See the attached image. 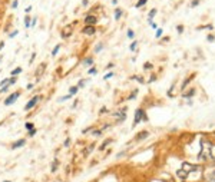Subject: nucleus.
I'll return each mask as SVG.
<instances>
[{"instance_id": "50", "label": "nucleus", "mask_w": 215, "mask_h": 182, "mask_svg": "<svg viewBox=\"0 0 215 182\" xmlns=\"http://www.w3.org/2000/svg\"><path fill=\"white\" fill-rule=\"evenodd\" d=\"M4 182H12V181H4Z\"/></svg>"}, {"instance_id": "26", "label": "nucleus", "mask_w": 215, "mask_h": 182, "mask_svg": "<svg viewBox=\"0 0 215 182\" xmlns=\"http://www.w3.org/2000/svg\"><path fill=\"white\" fill-rule=\"evenodd\" d=\"M26 129H27V130H32V129H34V125L32 123V122H27V123H26Z\"/></svg>"}, {"instance_id": "46", "label": "nucleus", "mask_w": 215, "mask_h": 182, "mask_svg": "<svg viewBox=\"0 0 215 182\" xmlns=\"http://www.w3.org/2000/svg\"><path fill=\"white\" fill-rule=\"evenodd\" d=\"M106 111H108V109H106V108H105V106H103V108L101 109V112H99V113H103V112H106Z\"/></svg>"}, {"instance_id": "18", "label": "nucleus", "mask_w": 215, "mask_h": 182, "mask_svg": "<svg viewBox=\"0 0 215 182\" xmlns=\"http://www.w3.org/2000/svg\"><path fill=\"white\" fill-rule=\"evenodd\" d=\"M59 49H60V45H56V46L53 47V50H52V56H56V55H58Z\"/></svg>"}, {"instance_id": "36", "label": "nucleus", "mask_w": 215, "mask_h": 182, "mask_svg": "<svg viewBox=\"0 0 215 182\" xmlns=\"http://www.w3.org/2000/svg\"><path fill=\"white\" fill-rule=\"evenodd\" d=\"M36 22H37V17H33L32 19V22H30V26H33L34 27V26H36Z\"/></svg>"}, {"instance_id": "28", "label": "nucleus", "mask_w": 215, "mask_h": 182, "mask_svg": "<svg viewBox=\"0 0 215 182\" xmlns=\"http://www.w3.org/2000/svg\"><path fill=\"white\" fill-rule=\"evenodd\" d=\"M136 95H138V89H136V90H133V93H132V95H131V96H129V100H132V99H135L136 98Z\"/></svg>"}, {"instance_id": "8", "label": "nucleus", "mask_w": 215, "mask_h": 182, "mask_svg": "<svg viewBox=\"0 0 215 182\" xmlns=\"http://www.w3.org/2000/svg\"><path fill=\"white\" fill-rule=\"evenodd\" d=\"M148 136H149V132H148V130H142V132H139L138 135H136L135 141H136V142H141V141H144V139H146Z\"/></svg>"}, {"instance_id": "40", "label": "nucleus", "mask_w": 215, "mask_h": 182, "mask_svg": "<svg viewBox=\"0 0 215 182\" xmlns=\"http://www.w3.org/2000/svg\"><path fill=\"white\" fill-rule=\"evenodd\" d=\"M112 76H113V73H112V72H109L108 75H105V76H103V79H109V77H112Z\"/></svg>"}, {"instance_id": "17", "label": "nucleus", "mask_w": 215, "mask_h": 182, "mask_svg": "<svg viewBox=\"0 0 215 182\" xmlns=\"http://www.w3.org/2000/svg\"><path fill=\"white\" fill-rule=\"evenodd\" d=\"M155 14H156V9H152L149 12V17H148V19H149V22H152V19L155 17Z\"/></svg>"}, {"instance_id": "2", "label": "nucleus", "mask_w": 215, "mask_h": 182, "mask_svg": "<svg viewBox=\"0 0 215 182\" xmlns=\"http://www.w3.org/2000/svg\"><path fill=\"white\" fill-rule=\"evenodd\" d=\"M142 119L146 120L148 118H146V113H145L144 109L139 108V109H136V112H135V118H133V125H132V126H136V125H138Z\"/></svg>"}, {"instance_id": "1", "label": "nucleus", "mask_w": 215, "mask_h": 182, "mask_svg": "<svg viewBox=\"0 0 215 182\" xmlns=\"http://www.w3.org/2000/svg\"><path fill=\"white\" fill-rule=\"evenodd\" d=\"M197 169H199L198 166H195V165H192V164H188V162H184L182 164V166L178 169V176L184 181V179H187L188 178V175H189L191 172H194V171H197Z\"/></svg>"}, {"instance_id": "31", "label": "nucleus", "mask_w": 215, "mask_h": 182, "mask_svg": "<svg viewBox=\"0 0 215 182\" xmlns=\"http://www.w3.org/2000/svg\"><path fill=\"white\" fill-rule=\"evenodd\" d=\"M162 33H163V30H162V29H158V30H156V33H155V37H161V36H162Z\"/></svg>"}, {"instance_id": "34", "label": "nucleus", "mask_w": 215, "mask_h": 182, "mask_svg": "<svg viewBox=\"0 0 215 182\" xmlns=\"http://www.w3.org/2000/svg\"><path fill=\"white\" fill-rule=\"evenodd\" d=\"M56 166H58V161H55L52 164V172H56Z\"/></svg>"}, {"instance_id": "11", "label": "nucleus", "mask_w": 215, "mask_h": 182, "mask_svg": "<svg viewBox=\"0 0 215 182\" xmlns=\"http://www.w3.org/2000/svg\"><path fill=\"white\" fill-rule=\"evenodd\" d=\"M122 13H123V10L120 9V7H116V9H115V20H119Z\"/></svg>"}, {"instance_id": "10", "label": "nucleus", "mask_w": 215, "mask_h": 182, "mask_svg": "<svg viewBox=\"0 0 215 182\" xmlns=\"http://www.w3.org/2000/svg\"><path fill=\"white\" fill-rule=\"evenodd\" d=\"M95 63V59L90 56V57H86V59H83V65L85 66H90V65H93Z\"/></svg>"}, {"instance_id": "15", "label": "nucleus", "mask_w": 215, "mask_h": 182, "mask_svg": "<svg viewBox=\"0 0 215 182\" xmlns=\"http://www.w3.org/2000/svg\"><path fill=\"white\" fill-rule=\"evenodd\" d=\"M146 2H148V0H138V3L135 4V7H136V9H139V7L145 6V4H146Z\"/></svg>"}, {"instance_id": "47", "label": "nucleus", "mask_w": 215, "mask_h": 182, "mask_svg": "<svg viewBox=\"0 0 215 182\" xmlns=\"http://www.w3.org/2000/svg\"><path fill=\"white\" fill-rule=\"evenodd\" d=\"M3 47H4V42H0V50L3 49Z\"/></svg>"}, {"instance_id": "49", "label": "nucleus", "mask_w": 215, "mask_h": 182, "mask_svg": "<svg viewBox=\"0 0 215 182\" xmlns=\"http://www.w3.org/2000/svg\"><path fill=\"white\" fill-rule=\"evenodd\" d=\"M112 3H113V4H116V3H118V0H112Z\"/></svg>"}, {"instance_id": "19", "label": "nucleus", "mask_w": 215, "mask_h": 182, "mask_svg": "<svg viewBox=\"0 0 215 182\" xmlns=\"http://www.w3.org/2000/svg\"><path fill=\"white\" fill-rule=\"evenodd\" d=\"M194 76H195V75H192V76H189V77H188V79H187V80H185V82H184V83H182V90H184V88L187 86L188 83H189L191 80H192V77H194Z\"/></svg>"}, {"instance_id": "37", "label": "nucleus", "mask_w": 215, "mask_h": 182, "mask_svg": "<svg viewBox=\"0 0 215 182\" xmlns=\"http://www.w3.org/2000/svg\"><path fill=\"white\" fill-rule=\"evenodd\" d=\"M17 4H19V2H17V0H13V3H12V9H16V7H17Z\"/></svg>"}, {"instance_id": "6", "label": "nucleus", "mask_w": 215, "mask_h": 182, "mask_svg": "<svg viewBox=\"0 0 215 182\" xmlns=\"http://www.w3.org/2000/svg\"><path fill=\"white\" fill-rule=\"evenodd\" d=\"M39 99H40V96H39V95H36V96H33V98H32V99H30V100H29V102H27V103H26V106H25V109H26V111H30V109H32V108H33V106H34V105H36V103H37V100H39Z\"/></svg>"}, {"instance_id": "48", "label": "nucleus", "mask_w": 215, "mask_h": 182, "mask_svg": "<svg viewBox=\"0 0 215 182\" xmlns=\"http://www.w3.org/2000/svg\"><path fill=\"white\" fill-rule=\"evenodd\" d=\"M82 3H83V6H86V4H88V0H83Z\"/></svg>"}, {"instance_id": "23", "label": "nucleus", "mask_w": 215, "mask_h": 182, "mask_svg": "<svg viewBox=\"0 0 215 182\" xmlns=\"http://www.w3.org/2000/svg\"><path fill=\"white\" fill-rule=\"evenodd\" d=\"M43 69H45V63H42V65L39 66V69H37V72H36V76H39L40 73L43 72Z\"/></svg>"}, {"instance_id": "27", "label": "nucleus", "mask_w": 215, "mask_h": 182, "mask_svg": "<svg viewBox=\"0 0 215 182\" xmlns=\"http://www.w3.org/2000/svg\"><path fill=\"white\" fill-rule=\"evenodd\" d=\"M102 49H103V45H102V43H99L98 46L95 47V52H96V53H99V52H101Z\"/></svg>"}, {"instance_id": "24", "label": "nucleus", "mask_w": 215, "mask_h": 182, "mask_svg": "<svg viewBox=\"0 0 215 182\" xmlns=\"http://www.w3.org/2000/svg\"><path fill=\"white\" fill-rule=\"evenodd\" d=\"M102 133H103V130H102V129H99V130H92V135H93V136H101Z\"/></svg>"}, {"instance_id": "5", "label": "nucleus", "mask_w": 215, "mask_h": 182, "mask_svg": "<svg viewBox=\"0 0 215 182\" xmlns=\"http://www.w3.org/2000/svg\"><path fill=\"white\" fill-rule=\"evenodd\" d=\"M85 23H86V26H95L96 23H98V19H96V16H93V14H88L85 17Z\"/></svg>"}, {"instance_id": "38", "label": "nucleus", "mask_w": 215, "mask_h": 182, "mask_svg": "<svg viewBox=\"0 0 215 182\" xmlns=\"http://www.w3.org/2000/svg\"><path fill=\"white\" fill-rule=\"evenodd\" d=\"M176 30H178V33H182V32H184V26H182V25H179L178 27H176Z\"/></svg>"}, {"instance_id": "32", "label": "nucleus", "mask_w": 215, "mask_h": 182, "mask_svg": "<svg viewBox=\"0 0 215 182\" xmlns=\"http://www.w3.org/2000/svg\"><path fill=\"white\" fill-rule=\"evenodd\" d=\"M17 33H19L17 30H13L12 33H9V37H10V39H13V37H16V36H17Z\"/></svg>"}, {"instance_id": "30", "label": "nucleus", "mask_w": 215, "mask_h": 182, "mask_svg": "<svg viewBox=\"0 0 215 182\" xmlns=\"http://www.w3.org/2000/svg\"><path fill=\"white\" fill-rule=\"evenodd\" d=\"M144 69H145V70H149V69H152V63H145V65H144Z\"/></svg>"}, {"instance_id": "45", "label": "nucleus", "mask_w": 215, "mask_h": 182, "mask_svg": "<svg viewBox=\"0 0 215 182\" xmlns=\"http://www.w3.org/2000/svg\"><path fill=\"white\" fill-rule=\"evenodd\" d=\"M155 79H156V76H155V75H154V76H150V79H149V82H154V80Z\"/></svg>"}, {"instance_id": "51", "label": "nucleus", "mask_w": 215, "mask_h": 182, "mask_svg": "<svg viewBox=\"0 0 215 182\" xmlns=\"http://www.w3.org/2000/svg\"><path fill=\"white\" fill-rule=\"evenodd\" d=\"M0 62H2V56H0Z\"/></svg>"}, {"instance_id": "14", "label": "nucleus", "mask_w": 215, "mask_h": 182, "mask_svg": "<svg viewBox=\"0 0 215 182\" xmlns=\"http://www.w3.org/2000/svg\"><path fill=\"white\" fill-rule=\"evenodd\" d=\"M109 143H112V139H106V141H105V142L101 145V148H99V149H101V151H103V149L106 148V146L109 145Z\"/></svg>"}, {"instance_id": "39", "label": "nucleus", "mask_w": 215, "mask_h": 182, "mask_svg": "<svg viewBox=\"0 0 215 182\" xmlns=\"http://www.w3.org/2000/svg\"><path fill=\"white\" fill-rule=\"evenodd\" d=\"M34 133H36V129H32V130H27V135L29 136H33Z\"/></svg>"}, {"instance_id": "21", "label": "nucleus", "mask_w": 215, "mask_h": 182, "mask_svg": "<svg viewBox=\"0 0 215 182\" xmlns=\"http://www.w3.org/2000/svg\"><path fill=\"white\" fill-rule=\"evenodd\" d=\"M208 181H209V182H215V171H214V172H211V173L208 175Z\"/></svg>"}, {"instance_id": "43", "label": "nucleus", "mask_w": 215, "mask_h": 182, "mask_svg": "<svg viewBox=\"0 0 215 182\" xmlns=\"http://www.w3.org/2000/svg\"><path fill=\"white\" fill-rule=\"evenodd\" d=\"M25 12H26V13H30V12H32V6H27V7H26V10H25Z\"/></svg>"}, {"instance_id": "12", "label": "nucleus", "mask_w": 215, "mask_h": 182, "mask_svg": "<svg viewBox=\"0 0 215 182\" xmlns=\"http://www.w3.org/2000/svg\"><path fill=\"white\" fill-rule=\"evenodd\" d=\"M70 32H72V27H66L63 30V33H62V37H68V36H70Z\"/></svg>"}, {"instance_id": "13", "label": "nucleus", "mask_w": 215, "mask_h": 182, "mask_svg": "<svg viewBox=\"0 0 215 182\" xmlns=\"http://www.w3.org/2000/svg\"><path fill=\"white\" fill-rule=\"evenodd\" d=\"M77 89H79L77 86H72L70 89H69V93H68V95H70V96L76 95V93H77Z\"/></svg>"}, {"instance_id": "33", "label": "nucleus", "mask_w": 215, "mask_h": 182, "mask_svg": "<svg viewBox=\"0 0 215 182\" xmlns=\"http://www.w3.org/2000/svg\"><path fill=\"white\" fill-rule=\"evenodd\" d=\"M88 73H89V75H96V73H98V70H96L95 68H92V69H89V70H88Z\"/></svg>"}, {"instance_id": "16", "label": "nucleus", "mask_w": 215, "mask_h": 182, "mask_svg": "<svg viewBox=\"0 0 215 182\" xmlns=\"http://www.w3.org/2000/svg\"><path fill=\"white\" fill-rule=\"evenodd\" d=\"M195 95V89H189V92L184 93V98H191V96Z\"/></svg>"}, {"instance_id": "20", "label": "nucleus", "mask_w": 215, "mask_h": 182, "mask_svg": "<svg viewBox=\"0 0 215 182\" xmlns=\"http://www.w3.org/2000/svg\"><path fill=\"white\" fill-rule=\"evenodd\" d=\"M30 22H32V19L29 17V16H26L25 17V26L26 27H30Z\"/></svg>"}, {"instance_id": "22", "label": "nucleus", "mask_w": 215, "mask_h": 182, "mask_svg": "<svg viewBox=\"0 0 215 182\" xmlns=\"http://www.w3.org/2000/svg\"><path fill=\"white\" fill-rule=\"evenodd\" d=\"M22 70H23V69H22V68H16L15 70H12V76H16V75H19Z\"/></svg>"}, {"instance_id": "35", "label": "nucleus", "mask_w": 215, "mask_h": 182, "mask_svg": "<svg viewBox=\"0 0 215 182\" xmlns=\"http://www.w3.org/2000/svg\"><path fill=\"white\" fill-rule=\"evenodd\" d=\"M198 4H199V0H192L191 6H192V7H195V6H198Z\"/></svg>"}, {"instance_id": "29", "label": "nucleus", "mask_w": 215, "mask_h": 182, "mask_svg": "<svg viewBox=\"0 0 215 182\" xmlns=\"http://www.w3.org/2000/svg\"><path fill=\"white\" fill-rule=\"evenodd\" d=\"M136 45H138V42H132V43H131V46H129V49L133 52V50L136 49Z\"/></svg>"}, {"instance_id": "25", "label": "nucleus", "mask_w": 215, "mask_h": 182, "mask_svg": "<svg viewBox=\"0 0 215 182\" xmlns=\"http://www.w3.org/2000/svg\"><path fill=\"white\" fill-rule=\"evenodd\" d=\"M133 36H135V32L132 29H128V37L129 39H133Z\"/></svg>"}, {"instance_id": "9", "label": "nucleus", "mask_w": 215, "mask_h": 182, "mask_svg": "<svg viewBox=\"0 0 215 182\" xmlns=\"http://www.w3.org/2000/svg\"><path fill=\"white\" fill-rule=\"evenodd\" d=\"M23 145H25V139H19V141H16V142L12 143V149H17Z\"/></svg>"}, {"instance_id": "4", "label": "nucleus", "mask_w": 215, "mask_h": 182, "mask_svg": "<svg viewBox=\"0 0 215 182\" xmlns=\"http://www.w3.org/2000/svg\"><path fill=\"white\" fill-rule=\"evenodd\" d=\"M19 96H20V93H19V92L12 93L10 96H7V98H6V100H4V105H6V106H9V105H12V103H15L16 100L19 99Z\"/></svg>"}, {"instance_id": "3", "label": "nucleus", "mask_w": 215, "mask_h": 182, "mask_svg": "<svg viewBox=\"0 0 215 182\" xmlns=\"http://www.w3.org/2000/svg\"><path fill=\"white\" fill-rule=\"evenodd\" d=\"M126 112H128V106H123L120 111L115 112L113 116L118 119V122H122V120H125V118H126Z\"/></svg>"}, {"instance_id": "7", "label": "nucleus", "mask_w": 215, "mask_h": 182, "mask_svg": "<svg viewBox=\"0 0 215 182\" xmlns=\"http://www.w3.org/2000/svg\"><path fill=\"white\" fill-rule=\"evenodd\" d=\"M82 33H85V34H95L96 33V27L95 26H85V27L82 29Z\"/></svg>"}, {"instance_id": "41", "label": "nucleus", "mask_w": 215, "mask_h": 182, "mask_svg": "<svg viewBox=\"0 0 215 182\" xmlns=\"http://www.w3.org/2000/svg\"><path fill=\"white\" fill-rule=\"evenodd\" d=\"M63 145H64V146H69V145H70V139L68 138V139H66V141L63 142Z\"/></svg>"}, {"instance_id": "42", "label": "nucleus", "mask_w": 215, "mask_h": 182, "mask_svg": "<svg viewBox=\"0 0 215 182\" xmlns=\"http://www.w3.org/2000/svg\"><path fill=\"white\" fill-rule=\"evenodd\" d=\"M85 86V80H80L79 83H77V88H83Z\"/></svg>"}, {"instance_id": "44", "label": "nucleus", "mask_w": 215, "mask_h": 182, "mask_svg": "<svg viewBox=\"0 0 215 182\" xmlns=\"http://www.w3.org/2000/svg\"><path fill=\"white\" fill-rule=\"evenodd\" d=\"M89 130H92V126H90V128H86V129H85V130H83V133H86V132H89Z\"/></svg>"}]
</instances>
